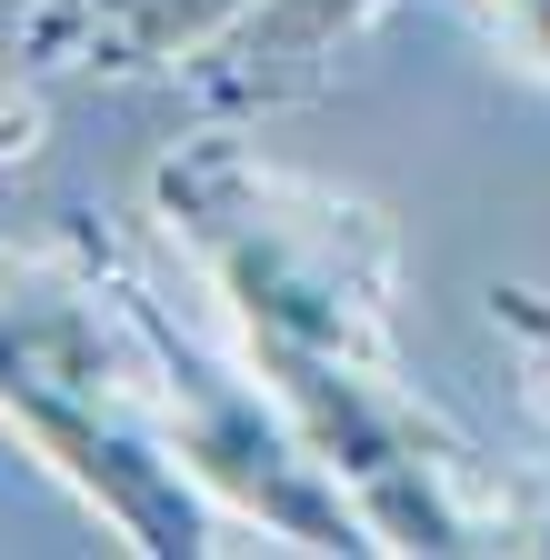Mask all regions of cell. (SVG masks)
Returning <instances> with one entry per match:
<instances>
[{"label":"cell","instance_id":"cell-1","mask_svg":"<svg viewBox=\"0 0 550 560\" xmlns=\"http://www.w3.org/2000/svg\"><path fill=\"white\" fill-rule=\"evenodd\" d=\"M151 221L180 241V260L231 320V350L270 381L281 410L400 371L390 350L400 250L371 200L260 161L250 140H231V120H211L151 171Z\"/></svg>","mask_w":550,"mask_h":560},{"label":"cell","instance_id":"cell-2","mask_svg":"<svg viewBox=\"0 0 550 560\" xmlns=\"http://www.w3.org/2000/svg\"><path fill=\"white\" fill-rule=\"evenodd\" d=\"M0 431L71 490V501L141 560H211V490H200L151 410V340L130 270L101 250L11 260L0 250Z\"/></svg>","mask_w":550,"mask_h":560},{"label":"cell","instance_id":"cell-3","mask_svg":"<svg viewBox=\"0 0 550 560\" xmlns=\"http://www.w3.org/2000/svg\"><path fill=\"white\" fill-rule=\"evenodd\" d=\"M130 301H141V340H151V410H161L180 470L211 490L221 511H241L250 530L291 540V550H371L361 511L340 501V480L301 441V420L270 400V381L241 350L221 361L200 330H180L151 280H130Z\"/></svg>","mask_w":550,"mask_h":560},{"label":"cell","instance_id":"cell-4","mask_svg":"<svg viewBox=\"0 0 550 560\" xmlns=\"http://www.w3.org/2000/svg\"><path fill=\"white\" fill-rule=\"evenodd\" d=\"M250 0H21L11 60L21 70H101V81H180L241 31Z\"/></svg>","mask_w":550,"mask_h":560},{"label":"cell","instance_id":"cell-5","mask_svg":"<svg viewBox=\"0 0 550 560\" xmlns=\"http://www.w3.org/2000/svg\"><path fill=\"white\" fill-rule=\"evenodd\" d=\"M381 11L390 0H250L241 31L211 60H190L180 81H190L200 120H270V110L311 101L340 70V50H351Z\"/></svg>","mask_w":550,"mask_h":560},{"label":"cell","instance_id":"cell-6","mask_svg":"<svg viewBox=\"0 0 550 560\" xmlns=\"http://www.w3.org/2000/svg\"><path fill=\"white\" fill-rule=\"evenodd\" d=\"M480 21H491V31L540 70V81H550V0H480Z\"/></svg>","mask_w":550,"mask_h":560},{"label":"cell","instance_id":"cell-7","mask_svg":"<svg viewBox=\"0 0 550 560\" xmlns=\"http://www.w3.org/2000/svg\"><path fill=\"white\" fill-rule=\"evenodd\" d=\"M31 81H40V70L0 60V161H21V151H31V130H40V110H31Z\"/></svg>","mask_w":550,"mask_h":560}]
</instances>
